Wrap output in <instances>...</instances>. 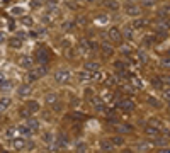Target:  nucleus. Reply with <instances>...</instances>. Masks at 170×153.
Here are the masks:
<instances>
[{
    "mask_svg": "<svg viewBox=\"0 0 170 153\" xmlns=\"http://www.w3.org/2000/svg\"><path fill=\"white\" fill-rule=\"evenodd\" d=\"M46 73H48V68H46L44 65H39V66H36L34 70H31V72L27 73V82H29V83H33V82L39 80L41 76H44Z\"/></svg>",
    "mask_w": 170,
    "mask_h": 153,
    "instance_id": "1",
    "label": "nucleus"
},
{
    "mask_svg": "<svg viewBox=\"0 0 170 153\" xmlns=\"http://www.w3.org/2000/svg\"><path fill=\"white\" fill-rule=\"evenodd\" d=\"M70 76H72V73L63 68V70H58L56 73H55V80H56L58 83H66L70 80Z\"/></svg>",
    "mask_w": 170,
    "mask_h": 153,
    "instance_id": "2",
    "label": "nucleus"
},
{
    "mask_svg": "<svg viewBox=\"0 0 170 153\" xmlns=\"http://www.w3.org/2000/svg\"><path fill=\"white\" fill-rule=\"evenodd\" d=\"M109 38H111V41H114V43H121V41L124 39V36H123L121 29H117V27H111V29H109Z\"/></svg>",
    "mask_w": 170,
    "mask_h": 153,
    "instance_id": "3",
    "label": "nucleus"
},
{
    "mask_svg": "<svg viewBox=\"0 0 170 153\" xmlns=\"http://www.w3.org/2000/svg\"><path fill=\"white\" fill-rule=\"evenodd\" d=\"M117 107H121V109H124V111H133L134 109V104H133V100H128V99H123V100H117V104H116Z\"/></svg>",
    "mask_w": 170,
    "mask_h": 153,
    "instance_id": "4",
    "label": "nucleus"
},
{
    "mask_svg": "<svg viewBox=\"0 0 170 153\" xmlns=\"http://www.w3.org/2000/svg\"><path fill=\"white\" fill-rule=\"evenodd\" d=\"M19 65L22 68H31V66H33V60H31V56L24 55V56L19 58Z\"/></svg>",
    "mask_w": 170,
    "mask_h": 153,
    "instance_id": "5",
    "label": "nucleus"
},
{
    "mask_svg": "<svg viewBox=\"0 0 170 153\" xmlns=\"http://www.w3.org/2000/svg\"><path fill=\"white\" fill-rule=\"evenodd\" d=\"M17 92H19V97H27L31 94V85L29 83H22L19 89H17Z\"/></svg>",
    "mask_w": 170,
    "mask_h": 153,
    "instance_id": "6",
    "label": "nucleus"
},
{
    "mask_svg": "<svg viewBox=\"0 0 170 153\" xmlns=\"http://www.w3.org/2000/svg\"><path fill=\"white\" fill-rule=\"evenodd\" d=\"M100 148H102L104 152H112L114 150L112 139H102V141H100Z\"/></svg>",
    "mask_w": 170,
    "mask_h": 153,
    "instance_id": "7",
    "label": "nucleus"
},
{
    "mask_svg": "<svg viewBox=\"0 0 170 153\" xmlns=\"http://www.w3.org/2000/svg\"><path fill=\"white\" fill-rule=\"evenodd\" d=\"M145 133L148 134V136H158V134H160V128H156V126H151V124H148V126L145 128Z\"/></svg>",
    "mask_w": 170,
    "mask_h": 153,
    "instance_id": "8",
    "label": "nucleus"
},
{
    "mask_svg": "<svg viewBox=\"0 0 170 153\" xmlns=\"http://www.w3.org/2000/svg\"><path fill=\"white\" fill-rule=\"evenodd\" d=\"M36 56H38V60L41 61V65H44V63L49 60V55H48V51H46V49H39Z\"/></svg>",
    "mask_w": 170,
    "mask_h": 153,
    "instance_id": "9",
    "label": "nucleus"
},
{
    "mask_svg": "<svg viewBox=\"0 0 170 153\" xmlns=\"http://www.w3.org/2000/svg\"><path fill=\"white\" fill-rule=\"evenodd\" d=\"M44 100H46V104H48V106H55V104H56V100H58V97H56L55 92H49V94H46Z\"/></svg>",
    "mask_w": 170,
    "mask_h": 153,
    "instance_id": "10",
    "label": "nucleus"
},
{
    "mask_svg": "<svg viewBox=\"0 0 170 153\" xmlns=\"http://www.w3.org/2000/svg\"><path fill=\"white\" fill-rule=\"evenodd\" d=\"M99 68H100V65H99L97 61H89V63H85V70H87V72H99Z\"/></svg>",
    "mask_w": 170,
    "mask_h": 153,
    "instance_id": "11",
    "label": "nucleus"
},
{
    "mask_svg": "<svg viewBox=\"0 0 170 153\" xmlns=\"http://www.w3.org/2000/svg\"><path fill=\"white\" fill-rule=\"evenodd\" d=\"M92 106H94V109H95V111H99V112L106 109V106H104V102H102L100 99H97V97H95V99H92Z\"/></svg>",
    "mask_w": 170,
    "mask_h": 153,
    "instance_id": "12",
    "label": "nucleus"
},
{
    "mask_svg": "<svg viewBox=\"0 0 170 153\" xmlns=\"http://www.w3.org/2000/svg\"><path fill=\"white\" fill-rule=\"evenodd\" d=\"M126 14L136 17V16H140V9H138L136 5H128V7H126Z\"/></svg>",
    "mask_w": 170,
    "mask_h": 153,
    "instance_id": "13",
    "label": "nucleus"
},
{
    "mask_svg": "<svg viewBox=\"0 0 170 153\" xmlns=\"http://www.w3.org/2000/svg\"><path fill=\"white\" fill-rule=\"evenodd\" d=\"M12 145H14L16 150H22V148L26 146V139H24V138H16V139L12 141Z\"/></svg>",
    "mask_w": 170,
    "mask_h": 153,
    "instance_id": "14",
    "label": "nucleus"
},
{
    "mask_svg": "<svg viewBox=\"0 0 170 153\" xmlns=\"http://www.w3.org/2000/svg\"><path fill=\"white\" fill-rule=\"evenodd\" d=\"M100 49L104 51V55H106V56H111V55L114 53L112 46H111V44H107V43H102V46H100Z\"/></svg>",
    "mask_w": 170,
    "mask_h": 153,
    "instance_id": "15",
    "label": "nucleus"
},
{
    "mask_svg": "<svg viewBox=\"0 0 170 153\" xmlns=\"http://www.w3.org/2000/svg\"><path fill=\"white\" fill-rule=\"evenodd\" d=\"M26 107H27L31 112H38L39 111V104L36 102V100H29V102L26 104Z\"/></svg>",
    "mask_w": 170,
    "mask_h": 153,
    "instance_id": "16",
    "label": "nucleus"
},
{
    "mask_svg": "<svg viewBox=\"0 0 170 153\" xmlns=\"http://www.w3.org/2000/svg\"><path fill=\"white\" fill-rule=\"evenodd\" d=\"M17 129H19V133H20V134H24V136H31V131H33V129H31V128H29L27 124H20Z\"/></svg>",
    "mask_w": 170,
    "mask_h": 153,
    "instance_id": "17",
    "label": "nucleus"
},
{
    "mask_svg": "<svg viewBox=\"0 0 170 153\" xmlns=\"http://www.w3.org/2000/svg\"><path fill=\"white\" fill-rule=\"evenodd\" d=\"M27 126H29L31 129H38L39 128V121L38 119H34V117H29V119H27Z\"/></svg>",
    "mask_w": 170,
    "mask_h": 153,
    "instance_id": "18",
    "label": "nucleus"
},
{
    "mask_svg": "<svg viewBox=\"0 0 170 153\" xmlns=\"http://www.w3.org/2000/svg\"><path fill=\"white\" fill-rule=\"evenodd\" d=\"M58 143L63 145V146H66V145H68V136H66L65 133H61L60 136H58Z\"/></svg>",
    "mask_w": 170,
    "mask_h": 153,
    "instance_id": "19",
    "label": "nucleus"
},
{
    "mask_svg": "<svg viewBox=\"0 0 170 153\" xmlns=\"http://www.w3.org/2000/svg\"><path fill=\"white\" fill-rule=\"evenodd\" d=\"M112 143H114V146H123V145H124V138H123V136H114Z\"/></svg>",
    "mask_w": 170,
    "mask_h": 153,
    "instance_id": "20",
    "label": "nucleus"
},
{
    "mask_svg": "<svg viewBox=\"0 0 170 153\" xmlns=\"http://www.w3.org/2000/svg\"><path fill=\"white\" fill-rule=\"evenodd\" d=\"M9 44H10L12 48H20V46H22V41H20L19 38H12L9 41Z\"/></svg>",
    "mask_w": 170,
    "mask_h": 153,
    "instance_id": "21",
    "label": "nucleus"
},
{
    "mask_svg": "<svg viewBox=\"0 0 170 153\" xmlns=\"http://www.w3.org/2000/svg\"><path fill=\"white\" fill-rule=\"evenodd\" d=\"M106 5H107L111 10H117V9H119V3H117L116 0H107V2H106Z\"/></svg>",
    "mask_w": 170,
    "mask_h": 153,
    "instance_id": "22",
    "label": "nucleus"
},
{
    "mask_svg": "<svg viewBox=\"0 0 170 153\" xmlns=\"http://www.w3.org/2000/svg\"><path fill=\"white\" fill-rule=\"evenodd\" d=\"M131 36H133V29L129 27V24H128V26H124V38L131 39Z\"/></svg>",
    "mask_w": 170,
    "mask_h": 153,
    "instance_id": "23",
    "label": "nucleus"
},
{
    "mask_svg": "<svg viewBox=\"0 0 170 153\" xmlns=\"http://www.w3.org/2000/svg\"><path fill=\"white\" fill-rule=\"evenodd\" d=\"M114 66H116V70H117V72H124V68H126L123 61H116V63H114Z\"/></svg>",
    "mask_w": 170,
    "mask_h": 153,
    "instance_id": "24",
    "label": "nucleus"
},
{
    "mask_svg": "<svg viewBox=\"0 0 170 153\" xmlns=\"http://www.w3.org/2000/svg\"><path fill=\"white\" fill-rule=\"evenodd\" d=\"M148 104L153 106V107H160V102H158L156 99H153V97H148Z\"/></svg>",
    "mask_w": 170,
    "mask_h": 153,
    "instance_id": "25",
    "label": "nucleus"
},
{
    "mask_svg": "<svg viewBox=\"0 0 170 153\" xmlns=\"http://www.w3.org/2000/svg\"><path fill=\"white\" fill-rule=\"evenodd\" d=\"M85 148H87L85 143H78L77 145V153H85Z\"/></svg>",
    "mask_w": 170,
    "mask_h": 153,
    "instance_id": "26",
    "label": "nucleus"
},
{
    "mask_svg": "<svg viewBox=\"0 0 170 153\" xmlns=\"http://www.w3.org/2000/svg\"><path fill=\"white\" fill-rule=\"evenodd\" d=\"M20 22H22L24 26H33V19H31V17H22Z\"/></svg>",
    "mask_w": 170,
    "mask_h": 153,
    "instance_id": "27",
    "label": "nucleus"
},
{
    "mask_svg": "<svg viewBox=\"0 0 170 153\" xmlns=\"http://www.w3.org/2000/svg\"><path fill=\"white\" fill-rule=\"evenodd\" d=\"M143 26H145V20H141V19L134 20V24H133V27H136V29H140V27H143Z\"/></svg>",
    "mask_w": 170,
    "mask_h": 153,
    "instance_id": "28",
    "label": "nucleus"
},
{
    "mask_svg": "<svg viewBox=\"0 0 170 153\" xmlns=\"http://www.w3.org/2000/svg\"><path fill=\"white\" fill-rule=\"evenodd\" d=\"M133 85H134V89H141L143 87V83L140 82V78H133Z\"/></svg>",
    "mask_w": 170,
    "mask_h": 153,
    "instance_id": "29",
    "label": "nucleus"
},
{
    "mask_svg": "<svg viewBox=\"0 0 170 153\" xmlns=\"http://www.w3.org/2000/svg\"><path fill=\"white\" fill-rule=\"evenodd\" d=\"M43 139H44L46 143H51V141H53V134H51V133H46L44 136H43Z\"/></svg>",
    "mask_w": 170,
    "mask_h": 153,
    "instance_id": "30",
    "label": "nucleus"
},
{
    "mask_svg": "<svg viewBox=\"0 0 170 153\" xmlns=\"http://www.w3.org/2000/svg\"><path fill=\"white\" fill-rule=\"evenodd\" d=\"M9 104H10V102H9V99H5V97H2V111H5Z\"/></svg>",
    "mask_w": 170,
    "mask_h": 153,
    "instance_id": "31",
    "label": "nucleus"
},
{
    "mask_svg": "<svg viewBox=\"0 0 170 153\" xmlns=\"http://www.w3.org/2000/svg\"><path fill=\"white\" fill-rule=\"evenodd\" d=\"M162 82H163V80H160V78H153L151 83H153V87H162Z\"/></svg>",
    "mask_w": 170,
    "mask_h": 153,
    "instance_id": "32",
    "label": "nucleus"
},
{
    "mask_svg": "<svg viewBox=\"0 0 170 153\" xmlns=\"http://www.w3.org/2000/svg\"><path fill=\"white\" fill-rule=\"evenodd\" d=\"M162 65H163L165 68H170V58H163V60H162Z\"/></svg>",
    "mask_w": 170,
    "mask_h": 153,
    "instance_id": "33",
    "label": "nucleus"
},
{
    "mask_svg": "<svg viewBox=\"0 0 170 153\" xmlns=\"http://www.w3.org/2000/svg\"><path fill=\"white\" fill-rule=\"evenodd\" d=\"M5 87H9V80H7L5 76H2V89L5 90Z\"/></svg>",
    "mask_w": 170,
    "mask_h": 153,
    "instance_id": "34",
    "label": "nucleus"
},
{
    "mask_svg": "<svg viewBox=\"0 0 170 153\" xmlns=\"http://www.w3.org/2000/svg\"><path fill=\"white\" fill-rule=\"evenodd\" d=\"M12 134H14V129H12V128H9V129L5 131V136H7V138H12Z\"/></svg>",
    "mask_w": 170,
    "mask_h": 153,
    "instance_id": "35",
    "label": "nucleus"
},
{
    "mask_svg": "<svg viewBox=\"0 0 170 153\" xmlns=\"http://www.w3.org/2000/svg\"><path fill=\"white\" fill-rule=\"evenodd\" d=\"M163 97H165V99H167V100L170 102V89H167V90L163 92Z\"/></svg>",
    "mask_w": 170,
    "mask_h": 153,
    "instance_id": "36",
    "label": "nucleus"
},
{
    "mask_svg": "<svg viewBox=\"0 0 170 153\" xmlns=\"http://www.w3.org/2000/svg\"><path fill=\"white\" fill-rule=\"evenodd\" d=\"M162 80H163V83H167V85H170V75H165L163 78H162Z\"/></svg>",
    "mask_w": 170,
    "mask_h": 153,
    "instance_id": "37",
    "label": "nucleus"
},
{
    "mask_svg": "<svg viewBox=\"0 0 170 153\" xmlns=\"http://www.w3.org/2000/svg\"><path fill=\"white\" fill-rule=\"evenodd\" d=\"M12 14H16V16H20V14H22V9H17V7H16V9L12 10Z\"/></svg>",
    "mask_w": 170,
    "mask_h": 153,
    "instance_id": "38",
    "label": "nucleus"
},
{
    "mask_svg": "<svg viewBox=\"0 0 170 153\" xmlns=\"http://www.w3.org/2000/svg\"><path fill=\"white\" fill-rule=\"evenodd\" d=\"M140 60H143V61H146V55H145V51H140Z\"/></svg>",
    "mask_w": 170,
    "mask_h": 153,
    "instance_id": "39",
    "label": "nucleus"
},
{
    "mask_svg": "<svg viewBox=\"0 0 170 153\" xmlns=\"http://www.w3.org/2000/svg\"><path fill=\"white\" fill-rule=\"evenodd\" d=\"M158 153H170V148H162V150H158Z\"/></svg>",
    "mask_w": 170,
    "mask_h": 153,
    "instance_id": "40",
    "label": "nucleus"
},
{
    "mask_svg": "<svg viewBox=\"0 0 170 153\" xmlns=\"http://www.w3.org/2000/svg\"><path fill=\"white\" fill-rule=\"evenodd\" d=\"M151 2H153V0H146V3H148V5H151Z\"/></svg>",
    "mask_w": 170,
    "mask_h": 153,
    "instance_id": "41",
    "label": "nucleus"
},
{
    "mask_svg": "<svg viewBox=\"0 0 170 153\" xmlns=\"http://www.w3.org/2000/svg\"><path fill=\"white\" fill-rule=\"evenodd\" d=\"M2 153H9V152H7V150H2Z\"/></svg>",
    "mask_w": 170,
    "mask_h": 153,
    "instance_id": "42",
    "label": "nucleus"
},
{
    "mask_svg": "<svg viewBox=\"0 0 170 153\" xmlns=\"http://www.w3.org/2000/svg\"><path fill=\"white\" fill-rule=\"evenodd\" d=\"M169 107H170V106H169Z\"/></svg>",
    "mask_w": 170,
    "mask_h": 153,
    "instance_id": "43",
    "label": "nucleus"
}]
</instances>
